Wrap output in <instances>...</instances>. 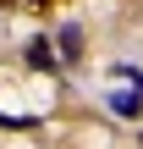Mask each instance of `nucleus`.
<instances>
[{"label": "nucleus", "mask_w": 143, "mask_h": 149, "mask_svg": "<svg viewBox=\"0 0 143 149\" xmlns=\"http://www.w3.org/2000/svg\"><path fill=\"white\" fill-rule=\"evenodd\" d=\"M55 44L66 50V61H77V50H83V28H77V22H66V28L55 33Z\"/></svg>", "instance_id": "nucleus-2"}, {"label": "nucleus", "mask_w": 143, "mask_h": 149, "mask_svg": "<svg viewBox=\"0 0 143 149\" xmlns=\"http://www.w3.org/2000/svg\"><path fill=\"white\" fill-rule=\"evenodd\" d=\"M28 66H33V72H55V50H50V39H33V44H28Z\"/></svg>", "instance_id": "nucleus-1"}]
</instances>
